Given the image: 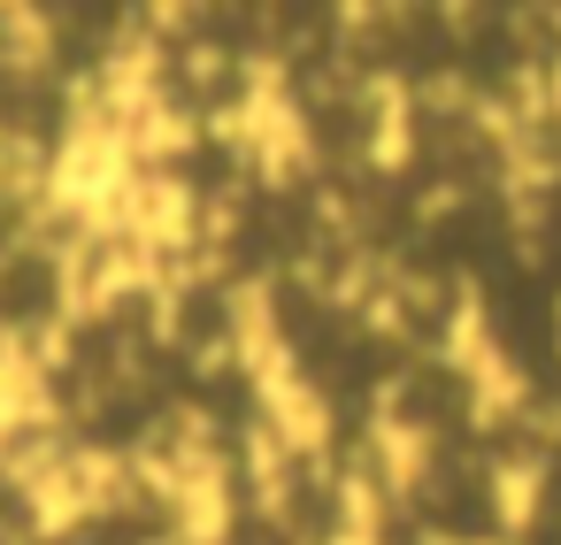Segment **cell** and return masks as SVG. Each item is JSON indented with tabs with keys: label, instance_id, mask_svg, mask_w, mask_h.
I'll list each match as a JSON object with an SVG mask.
<instances>
[{
	"label": "cell",
	"instance_id": "2",
	"mask_svg": "<svg viewBox=\"0 0 561 545\" xmlns=\"http://www.w3.org/2000/svg\"><path fill=\"white\" fill-rule=\"evenodd\" d=\"M85 315V292H78V269L62 246L47 239H24L0 254V338H9L16 361H39L55 353V338Z\"/></svg>",
	"mask_w": 561,
	"mask_h": 545
},
{
	"label": "cell",
	"instance_id": "1",
	"mask_svg": "<svg viewBox=\"0 0 561 545\" xmlns=\"http://www.w3.org/2000/svg\"><path fill=\"white\" fill-rule=\"evenodd\" d=\"M162 353H178L193 376L254 361L262 353V292L216 262L162 277Z\"/></svg>",
	"mask_w": 561,
	"mask_h": 545
}]
</instances>
